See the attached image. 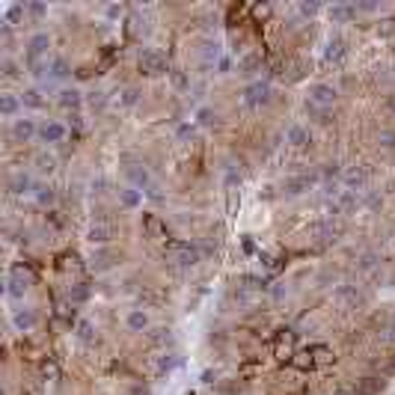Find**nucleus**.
<instances>
[{"instance_id": "20", "label": "nucleus", "mask_w": 395, "mask_h": 395, "mask_svg": "<svg viewBox=\"0 0 395 395\" xmlns=\"http://www.w3.org/2000/svg\"><path fill=\"white\" fill-rule=\"evenodd\" d=\"M309 184H312L309 176H291V178H285V182H283V191L289 196H298L303 191H309Z\"/></svg>"}, {"instance_id": "39", "label": "nucleus", "mask_w": 395, "mask_h": 395, "mask_svg": "<svg viewBox=\"0 0 395 395\" xmlns=\"http://www.w3.org/2000/svg\"><path fill=\"white\" fill-rule=\"evenodd\" d=\"M0 69H3V77H6V80H15L18 71H21V69H18V62L9 60V57H3V66H0Z\"/></svg>"}, {"instance_id": "13", "label": "nucleus", "mask_w": 395, "mask_h": 395, "mask_svg": "<svg viewBox=\"0 0 395 395\" xmlns=\"http://www.w3.org/2000/svg\"><path fill=\"white\" fill-rule=\"evenodd\" d=\"M116 262H119V256H116L113 247H98L93 253V267H95V271H110Z\"/></svg>"}, {"instance_id": "8", "label": "nucleus", "mask_w": 395, "mask_h": 395, "mask_svg": "<svg viewBox=\"0 0 395 395\" xmlns=\"http://www.w3.org/2000/svg\"><path fill=\"white\" fill-rule=\"evenodd\" d=\"M348 57V39L345 36H339V33H333L327 39V48H324V62H333V66H339Z\"/></svg>"}, {"instance_id": "6", "label": "nucleus", "mask_w": 395, "mask_h": 395, "mask_svg": "<svg viewBox=\"0 0 395 395\" xmlns=\"http://www.w3.org/2000/svg\"><path fill=\"white\" fill-rule=\"evenodd\" d=\"M387 390V378L383 374H366V378H357V383L351 387L354 395H381Z\"/></svg>"}, {"instance_id": "34", "label": "nucleus", "mask_w": 395, "mask_h": 395, "mask_svg": "<svg viewBox=\"0 0 395 395\" xmlns=\"http://www.w3.org/2000/svg\"><path fill=\"white\" fill-rule=\"evenodd\" d=\"M137 101H140V89H137V86H125V89H122L119 104H122V107H134Z\"/></svg>"}, {"instance_id": "44", "label": "nucleus", "mask_w": 395, "mask_h": 395, "mask_svg": "<svg viewBox=\"0 0 395 395\" xmlns=\"http://www.w3.org/2000/svg\"><path fill=\"white\" fill-rule=\"evenodd\" d=\"M51 75H53V77H66V75H69V66H66V62H62V60H53Z\"/></svg>"}, {"instance_id": "47", "label": "nucleus", "mask_w": 395, "mask_h": 395, "mask_svg": "<svg viewBox=\"0 0 395 395\" xmlns=\"http://www.w3.org/2000/svg\"><path fill=\"white\" fill-rule=\"evenodd\" d=\"M378 33L383 36V39H392V36H395V21H383V27H378Z\"/></svg>"}, {"instance_id": "28", "label": "nucleus", "mask_w": 395, "mask_h": 395, "mask_svg": "<svg viewBox=\"0 0 395 395\" xmlns=\"http://www.w3.org/2000/svg\"><path fill=\"white\" fill-rule=\"evenodd\" d=\"M36 169H39L42 176L53 173V169H57V158L48 155V152H39V155H36Z\"/></svg>"}, {"instance_id": "33", "label": "nucleus", "mask_w": 395, "mask_h": 395, "mask_svg": "<svg viewBox=\"0 0 395 395\" xmlns=\"http://www.w3.org/2000/svg\"><path fill=\"white\" fill-rule=\"evenodd\" d=\"M27 12H30V9H27V3H15V6H9V9H6V24H18L21 18H27Z\"/></svg>"}, {"instance_id": "42", "label": "nucleus", "mask_w": 395, "mask_h": 395, "mask_svg": "<svg viewBox=\"0 0 395 395\" xmlns=\"http://www.w3.org/2000/svg\"><path fill=\"white\" fill-rule=\"evenodd\" d=\"M196 119H200V125H214L217 122V113H214L211 107H202V110L196 113Z\"/></svg>"}, {"instance_id": "31", "label": "nucleus", "mask_w": 395, "mask_h": 395, "mask_svg": "<svg viewBox=\"0 0 395 395\" xmlns=\"http://www.w3.org/2000/svg\"><path fill=\"white\" fill-rule=\"evenodd\" d=\"M351 15H354V6H333V9H330V21H333V24L351 21Z\"/></svg>"}, {"instance_id": "51", "label": "nucleus", "mask_w": 395, "mask_h": 395, "mask_svg": "<svg viewBox=\"0 0 395 395\" xmlns=\"http://www.w3.org/2000/svg\"><path fill=\"white\" fill-rule=\"evenodd\" d=\"M178 137H182V140L193 137V125H182V128H178Z\"/></svg>"}, {"instance_id": "35", "label": "nucleus", "mask_w": 395, "mask_h": 395, "mask_svg": "<svg viewBox=\"0 0 395 395\" xmlns=\"http://www.w3.org/2000/svg\"><path fill=\"white\" fill-rule=\"evenodd\" d=\"M378 146L381 149H395V128H381L378 131Z\"/></svg>"}, {"instance_id": "38", "label": "nucleus", "mask_w": 395, "mask_h": 395, "mask_svg": "<svg viewBox=\"0 0 395 395\" xmlns=\"http://www.w3.org/2000/svg\"><path fill=\"white\" fill-rule=\"evenodd\" d=\"M140 300L146 303V307H160V303H164V294H160V291H152V289H146V291L140 294Z\"/></svg>"}, {"instance_id": "26", "label": "nucleus", "mask_w": 395, "mask_h": 395, "mask_svg": "<svg viewBox=\"0 0 395 395\" xmlns=\"http://www.w3.org/2000/svg\"><path fill=\"white\" fill-rule=\"evenodd\" d=\"M21 104L33 107V110H42V107H45V98H42L39 89L30 86V89H24V93H21Z\"/></svg>"}, {"instance_id": "49", "label": "nucleus", "mask_w": 395, "mask_h": 395, "mask_svg": "<svg viewBox=\"0 0 395 395\" xmlns=\"http://www.w3.org/2000/svg\"><path fill=\"white\" fill-rule=\"evenodd\" d=\"M315 12H321L318 3H300V15H315Z\"/></svg>"}, {"instance_id": "23", "label": "nucleus", "mask_w": 395, "mask_h": 395, "mask_svg": "<svg viewBox=\"0 0 395 395\" xmlns=\"http://www.w3.org/2000/svg\"><path fill=\"white\" fill-rule=\"evenodd\" d=\"M89 294H93V285L84 283V280L75 283V285H69V300H71V303H86Z\"/></svg>"}, {"instance_id": "5", "label": "nucleus", "mask_w": 395, "mask_h": 395, "mask_svg": "<svg viewBox=\"0 0 395 395\" xmlns=\"http://www.w3.org/2000/svg\"><path fill=\"white\" fill-rule=\"evenodd\" d=\"M86 238L93 247H110L113 238H116V223H93L86 232Z\"/></svg>"}, {"instance_id": "2", "label": "nucleus", "mask_w": 395, "mask_h": 395, "mask_svg": "<svg viewBox=\"0 0 395 395\" xmlns=\"http://www.w3.org/2000/svg\"><path fill=\"white\" fill-rule=\"evenodd\" d=\"M333 298L342 303L345 309H363L366 303H369V294H366L360 285H351V283H345V285H339V289L333 291Z\"/></svg>"}, {"instance_id": "40", "label": "nucleus", "mask_w": 395, "mask_h": 395, "mask_svg": "<svg viewBox=\"0 0 395 395\" xmlns=\"http://www.w3.org/2000/svg\"><path fill=\"white\" fill-rule=\"evenodd\" d=\"M381 342H383V345H395V321L383 324V330H381Z\"/></svg>"}, {"instance_id": "43", "label": "nucleus", "mask_w": 395, "mask_h": 395, "mask_svg": "<svg viewBox=\"0 0 395 395\" xmlns=\"http://www.w3.org/2000/svg\"><path fill=\"white\" fill-rule=\"evenodd\" d=\"M169 77H173V84L178 86V89H187V84H191V80H187V75H184V71H169Z\"/></svg>"}, {"instance_id": "37", "label": "nucleus", "mask_w": 395, "mask_h": 395, "mask_svg": "<svg viewBox=\"0 0 395 395\" xmlns=\"http://www.w3.org/2000/svg\"><path fill=\"white\" fill-rule=\"evenodd\" d=\"M169 339H173V336H169L167 327H155V330L149 333V342H152V345H167Z\"/></svg>"}, {"instance_id": "50", "label": "nucleus", "mask_w": 395, "mask_h": 395, "mask_svg": "<svg viewBox=\"0 0 395 395\" xmlns=\"http://www.w3.org/2000/svg\"><path fill=\"white\" fill-rule=\"evenodd\" d=\"M27 9H30V15H36V18L45 15V6L42 3H27Z\"/></svg>"}, {"instance_id": "30", "label": "nucleus", "mask_w": 395, "mask_h": 395, "mask_svg": "<svg viewBox=\"0 0 395 395\" xmlns=\"http://www.w3.org/2000/svg\"><path fill=\"white\" fill-rule=\"evenodd\" d=\"M33 191H36V202H39V205H51L53 200H57V193H53L51 184H36Z\"/></svg>"}, {"instance_id": "36", "label": "nucleus", "mask_w": 395, "mask_h": 395, "mask_svg": "<svg viewBox=\"0 0 395 395\" xmlns=\"http://www.w3.org/2000/svg\"><path fill=\"white\" fill-rule=\"evenodd\" d=\"M77 339H80V342H93V339H95L93 321H80V324H77Z\"/></svg>"}, {"instance_id": "15", "label": "nucleus", "mask_w": 395, "mask_h": 395, "mask_svg": "<svg viewBox=\"0 0 395 395\" xmlns=\"http://www.w3.org/2000/svg\"><path fill=\"white\" fill-rule=\"evenodd\" d=\"M303 110H307V116H312L318 125H330L333 122V107H318L312 101H303Z\"/></svg>"}, {"instance_id": "18", "label": "nucleus", "mask_w": 395, "mask_h": 395, "mask_svg": "<svg viewBox=\"0 0 395 395\" xmlns=\"http://www.w3.org/2000/svg\"><path fill=\"white\" fill-rule=\"evenodd\" d=\"M36 321H39V318H36V312H33V309H15V312H12V324H15L18 330H21V333H27V330H33V327H36Z\"/></svg>"}, {"instance_id": "7", "label": "nucleus", "mask_w": 395, "mask_h": 395, "mask_svg": "<svg viewBox=\"0 0 395 395\" xmlns=\"http://www.w3.org/2000/svg\"><path fill=\"white\" fill-rule=\"evenodd\" d=\"M48 48H51V36L48 33H33L30 39H27L24 60H48Z\"/></svg>"}, {"instance_id": "46", "label": "nucleus", "mask_w": 395, "mask_h": 395, "mask_svg": "<svg viewBox=\"0 0 395 395\" xmlns=\"http://www.w3.org/2000/svg\"><path fill=\"white\" fill-rule=\"evenodd\" d=\"M107 191H110V182H107V178H95V182H93V193L101 196V193H107Z\"/></svg>"}, {"instance_id": "29", "label": "nucleus", "mask_w": 395, "mask_h": 395, "mask_svg": "<svg viewBox=\"0 0 395 395\" xmlns=\"http://www.w3.org/2000/svg\"><path fill=\"white\" fill-rule=\"evenodd\" d=\"M378 262H381V256L374 253V250H366V253L357 259V267H360L363 274H369V271H374V267H378Z\"/></svg>"}, {"instance_id": "4", "label": "nucleus", "mask_w": 395, "mask_h": 395, "mask_svg": "<svg viewBox=\"0 0 395 395\" xmlns=\"http://www.w3.org/2000/svg\"><path fill=\"white\" fill-rule=\"evenodd\" d=\"M339 98V89L330 86V84H312L309 93H307V101L318 104V107H333Z\"/></svg>"}, {"instance_id": "11", "label": "nucleus", "mask_w": 395, "mask_h": 395, "mask_svg": "<svg viewBox=\"0 0 395 395\" xmlns=\"http://www.w3.org/2000/svg\"><path fill=\"white\" fill-rule=\"evenodd\" d=\"M39 140L48 143V146H53V143H62V140H66V125L57 122V119H45L39 125Z\"/></svg>"}, {"instance_id": "12", "label": "nucleus", "mask_w": 395, "mask_h": 395, "mask_svg": "<svg viewBox=\"0 0 395 395\" xmlns=\"http://www.w3.org/2000/svg\"><path fill=\"white\" fill-rule=\"evenodd\" d=\"M285 143H289V146H294V149H303V146H309V143H312V134H309L307 125L294 122V125H289V134H285Z\"/></svg>"}, {"instance_id": "19", "label": "nucleus", "mask_w": 395, "mask_h": 395, "mask_svg": "<svg viewBox=\"0 0 395 395\" xmlns=\"http://www.w3.org/2000/svg\"><path fill=\"white\" fill-rule=\"evenodd\" d=\"M357 205H360V196H357V191H342V193H339V200H336V205H333V211L351 214V211H357Z\"/></svg>"}, {"instance_id": "45", "label": "nucleus", "mask_w": 395, "mask_h": 395, "mask_svg": "<svg viewBox=\"0 0 395 395\" xmlns=\"http://www.w3.org/2000/svg\"><path fill=\"white\" fill-rule=\"evenodd\" d=\"M383 110H387V113L392 116V119H395V89H392V93L383 95Z\"/></svg>"}, {"instance_id": "1", "label": "nucleus", "mask_w": 395, "mask_h": 395, "mask_svg": "<svg viewBox=\"0 0 395 395\" xmlns=\"http://www.w3.org/2000/svg\"><path fill=\"white\" fill-rule=\"evenodd\" d=\"M137 69L143 77H160V75H169V62L167 57L160 53L158 48H140L137 53Z\"/></svg>"}, {"instance_id": "3", "label": "nucleus", "mask_w": 395, "mask_h": 395, "mask_svg": "<svg viewBox=\"0 0 395 395\" xmlns=\"http://www.w3.org/2000/svg\"><path fill=\"white\" fill-rule=\"evenodd\" d=\"M271 95H274L271 84H267V80H256V84H250L244 89V104L247 107H262V104L271 101Z\"/></svg>"}, {"instance_id": "10", "label": "nucleus", "mask_w": 395, "mask_h": 395, "mask_svg": "<svg viewBox=\"0 0 395 395\" xmlns=\"http://www.w3.org/2000/svg\"><path fill=\"white\" fill-rule=\"evenodd\" d=\"M169 253H173V262L182 265V267H193L202 259V253H200V247H196V244H176Z\"/></svg>"}, {"instance_id": "24", "label": "nucleus", "mask_w": 395, "mask_h": 395, "mask_svg": "<svg viewBox=\"0 0 395 395\" xmlns=\"http://www.w3.org/2000/svg\"><path fill=\"white\" fill-rule=\"evenodd\" d=\"M18 107H21V95H12V93H3V95H0V113H3L6 119L18 113Z\"/></svg>"}, {"instance_id": "16", "label": "nucleus", "mask_w": 395, "mask_h": 395, "mask_svg": "<svg viewBox=\"0 0 395 395\" xmlns=\"http://www.w3.org/2000/svg\"><path fill=\"white\" fill-rule=\"evenodd\" d=\"M125 327H128L131 333H143V330H149V315L143 309H131L128 315H125Z\"/></svg>"}, {"instance_id": "17", "label": "nucleus", "mask_w": 395, "mask_h": 395, "mask_svg": "<svg viewBox=\"0 0 395 395\" xmlns=\"http://www.w3.org/2000/svg\"><path fill=\"white\" fill-rule=\"evenodd\" d=\"M200 57H202V66H205V69H211L214 62L220 60V42L205 39V42H202V48H200Z\"/></svg>"}, {"instance_id": "27", "label": "nucleus", "mask_w": 395, "mask_h": 395, "mask_svg": "<svg viewBox=\"0 0 395 395\" xmlns=\"http://www.w3.org/2000/svg\"><path fill=\"white\" fill-rule=\"evenodd\" d=\"M140 200H143L140 191H134V187H119V202L125 205V208H137Z\"/></svg>"}, {"instance_id": "21", "label": "nucleus", "mask_w": 395, "mask_h": 395, "mask_svg": "<svg viewBox=\"0 0 395 395\" xmlns=\"http://www.w3.org/2000/svg\"><path fill=\"white\" fill-rule=\"evenodd\" d=\"M57 101H60V107H66V110H75V113H77L80 104H84V95H80L77 89H62Z\"/></svg>"}, {"instance_id": "52", "label": "nucleus", "mask_w": 395, "mask_h": 395, "mask_svg": "<svg viewBox=\"0 0 395 395\" xmlns=\"http://www.w3.org/2000/svg\"><path fill=\"white\" fill-rule=\"evenodd\" d=\"M107 15L116 18V15H122V6H107Z\"/></svg>"}, {"instance_id": "22", "label": "nucleus", "mask_w": 395, "mask_h": 395, "mask_svg": "<svg viewBox=\"0 0 395 395\" xmlns=\"http://www.w3.org/2000/svg\"><path fill=\"white\" fill-rule=\"evenodd\" d=\"M6 191L9 193H27V191H30V176H27V173H12V176H9V182H6Z\"/></svg>"}, {"instance_id": "25", "label": "nucleus", "mask_w": 395, "mask_h": 395, "mask_svg": "<svg viewBox=\"0 0 395 395\" xmlns=\"http://www.w3.org/2000/svg\"><path fill=\"white\" fill-rule=\"evenodd\" d=\"M125 176H128L137 187H149V173H146V167H140V164H128V167H125Z\"/></svg>"}, {"instance_id": "48", "label": "nucleus", "mask_w": 395, "mask_h": 395, "mask_svg": "<svg viewBox=\"0 0 395 395\" xmlns=\"http://www.w3.org/2000/svg\"><path fill=\"white\" fill-rule=\"evenodd\" d=\"M366 205H369V208H381V205H383V196L369 193V196H366Z\"/></svg>"}, {"instance_id": "14", "label": "nucleus", "mask_w": 395, "mask_h": 395, "mask_svg": "<svg viewBox=\"0 0 395 395\" xmlns=\"http://www.w3.org/2000/svg\"><path fill=\"white\" fill-rule=\"evenodd\" d=\"M342 182L348 191H360V187H366V182H369V173H366L363 167H348L342 173Z\"/></svg>"}, {"instance_id": "9", "label": "nucleus", "mask_w": 395, "mask_h": 395, "mask_svg": "<svg viewBox=\"0 0 395 395\" xmlns=\"http://www.w3.org/2000/svg\"><path fill=\"white\" fill-rule=\"evenodd\" d=\"M9 134H12L15 143H30L36 134H39V125H36V119H27V116H21V119H12V128H9Z\"/></svg>"}, {"instance_id": "41", "label": "nucleus", "mask_w": 395, "mask_h": 395, "mask_svg": "<svg viewBox=\"0 0 395 395\" xmlns=\"http://www.w3.org/2000/svg\"><path fill=\"white\" fill-rule=\"evenodd\" d=\"M86 101H89V107H93V110H104L107 98H104V93H89V95H86Z\"/></svg>"}, {"instance_id": "32", "label": "nucleus", "mask_w": 395, "mask_h": 395, "mask_svg": "<svg viewBox=\"0 0 395 395\" xmlns=\"http://www.w3.org/2000/svg\"><path fill=\"white\" fill-rule=\"evenodd\" d=\"M256 69H262V57H259V53H247V57L241 60V71H244V75H256Z\"/></svg>"}]
</instances>
